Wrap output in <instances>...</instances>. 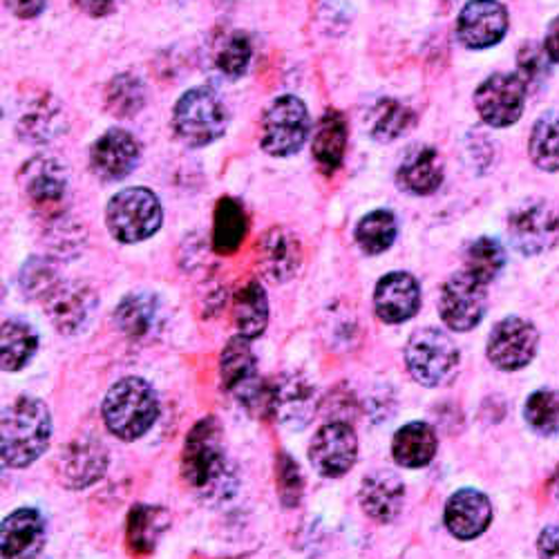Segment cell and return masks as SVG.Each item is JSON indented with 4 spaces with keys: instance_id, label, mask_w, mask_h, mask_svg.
Returning <instances> with one entry per match:
<instances>
[{
    "instance_id": "cell-6",
    "label": "cell",
    "mask_w": 559,
    "mask_h": 559,
    "mask_svg": "<svg viewBox=\"0 0 559 559\" xmlns=\"http://www.w3.org/2000/svg\"><path fill=\"white\" fill-rule=\"evenodd\" d=\"M405 365L414 381L426 388H439L454 379L459 369V349L445 332L424 328L412 334L405 347Z\"/></svg>"
},
{
    "instance_id": "cell-2",
    "label": "cell",
    "mask_w": 559,
    "mask_h": 559,
    "mask_svg": "<svg viewBox=\"0 0 559 559\" xmlns=\"http://www.w3.org/2000/svg\"><path fill=\"white\" fill-rule=\"evenodd\" d=\"M52 416L48 405L32 396H21L5 407L0 421L3 461L10 468H25L48 450Z\"/></svg>"
},
{
    "instance_id": "cell-44",
    "label": "cell",
    "mask_w": 559,
    "mask_h": 559,
    "mask_svg": "<svg viewBox=\"0 0 559 559\" xmlns=\"http://www.w3.org/2000/svg\"><path fill=\"white\" fill-rule=\"evenodd\" d=\"M537 550L542 559H559V524H552L542 531Z\"/></svg>"
},
{
    "instance_id": "cell-9",
    "label": "cell",
    "mask_w": 559,
    "mask_h": 559,
    "mask_svg": "<svg viewBox=\"0 0 559 559\" xmlns=\"http://www.w3.org/2000/svg\"><path fill=\"white\" fill-rule=\"evenodd\" d=\"M512 247L524 255H542L559 242V215L546 202H528L508 219Z\"/></svg>"
},
{
    "instance_id": "cell-41",
    "label": "cell",
    "mask_w": 559,
    "mask_h": 559,
    "mask_svg": "<svg viewBox=\"0 0 559 559\" xmlns=\"http://www.w3.org/2000/svg\"><path fill=\"white\" fill-rule=\"evenodd\" d=\"M518 66H520L518 74L526 83V87H542L550 74V57L535 43H528L520 50Z\"/></svg>"
},
{
    "instance_id": "cell-5",
    "label": "cell",
    "mask_w": 559,
    "mask_h": 559,
    "mask_svg": "<svg viewBox=\"0 0 559 559\" xmlns=\"http://www.w3.org/2000/svg\"><path fill=\"white\" fill-rule=\"evenodd\" d=\"M164 209L151 189L132 186L117 193L106 206V226L110 236L123 245H136L153 238L162 228Z\"/></svg>"
},
{
    "instance_id": "cell-21",
    "label": "cell",
    "mask_w": 559,
    "mask_h": 559,
    "mask_svg": "<svg viewBox=\"0 0 559 559\" xmlns=\"http://www.w3.org/2000/svg\"><path fill=\"white\" fill-rule=\"evenodd\" d=\"M108 468V452L95 439H79L63 448L59 456L61 481L70 488L95 484Z\"/></svg>"
},
{
    "instance_id": "cell-16",
    "label": "cell",
    "mask_w": 559,
    "mask_h": 559,
    "mask_svg": "<svg viewBox=\"0 0 559 559\" xmlns=\"http://www.w3.org/2000/svg\"><path fill=\"white\" fill-rule=\"evenodd\" d=\"M45 300V313L61 334H76L90 322L97 296L83 283H57Z\"/></svg>"
},
{
    "instance_id": "cell-46",
    "label": "cell",
    "mask_w": 559,
    "mask_h": 559,
    "mask_svg": "<svg viewBox=\"0 0 559 559\" xmlns=\"http://www.w3.org/2000/svg\"><path fill=\"white\" fill-rule=\"evenodd\" d=\"M76 8L92 16V19H104V16H110L117 8V0H74Z\"/></svg>"
},
{
    "instance_id": "cell-45",
    "label": "cell",
    "mask_w": 559,
    "mask_h": 559,
    "mask_svg": "<svg viewBox=\"0 0 559 559\" xmlns=\"http://www.w3.org/2000/svg\"><path fill=\"white\" fill-rule=\"evenodd\" d=\"M5 5L19 19H36L48 8V0H5Z\"/></svg>"
},
{
    "instance_id": "cell-38",
    "label": "cell",
    "mask_w": 559,
    "mask_h": 559,
    "mask_svg": "<svg viewBox=\"0 0 559 559\" xmlns=\"http://www.w3.org/2000/svg\"><path fill=\"white\" fill-rule=\"evenodd\" d=\"M414 126V112L396 99H383L374 108V123H371V136L381 144L394 142Z\"/></svg>"
},
{
    "instance_id": "cell-14",
    "label": "cell",
    "mask_w": 559,
    "mask_h": 559,
    "mask_svg": "<svg viewBox=\"0 0 559 559\" xmlns=\"http://www.w3.org/2000/svg\"><path fill=\"white\" fill-rule=\"evenodd\" d=\"M139 157L136 139L123 128H110L92 144L90 168L102 181H121L136 168Z\"/></svg>"
},
{
    "instance_id": "cell-47",
    "label": "cell",
    "mask_w": 559,
    "mask_h": 559,
    "mask_svg": "<svg viewBox=\"0 0 559 559\" xmlns=\"http://www.w3.org/2000/svg\"><path fill=\"white\" fill-rule=\"evenodd\" d=\"M544 50L550 57V61L559 63V16L550 23L548 32H546V40H544Z\"/></svg>"
},
{
    "instance_id": "cell-29",
    "label": "cell",
    "mask_w": 559,
    "mask_h": 559,
    "mask_svg": "<svg viewBox=\"0 0 559 559\" xmlns=\"http://www.w3.org/2000/svg\"><path fill=\"white\" fill-rule=\"evenodd\" d=\"M247 236V213L233 198H222L213 219V249L219 255H230L240 249Z\"/></svg>"
},
{
    "instance_id": "cell-37",
    "label": "cell",
    "mask_w": 559,
    "mask_h": 559,
    "mask_svg": "<svg viewBox=\"0 0 559 559\" xmlns=\"http://www.w3.org/2000/svg\"><path fill=\"white\" fill-rule=\"evenodd\" d=\"M503 264H506V251L492 238H479L468 247V251H465V271H468L473 277H477L484 285L492 283V280L501 273Z\"/></svg>"
},
{
    "instance_id": "cell-43",
    "label": "cell",
    "mask_w": 559,
    "mask_h": 559,
    "mask_svg": "<svg viewBox=\"0 0 559 559\" xmlns=\"http://www.w3.org/2000/svg\"><path fill=\"white\" fill-rule=\"evenodd\" d=\"M277 481H280V497H283V503L294 508L302 495V479L298 473V465L289 454H280Z\"/></svg>"
},
{
    "instance_id": "cell-17",
    "label": "cell",
    "mask_w": 559,
    "mask_h": 559,
    "mask_svg": "<svg viewBox=\"0 0 559 559\" xmlns=\"http://www.w3.org/2000/svg\"><path fill=\"white\" fill-rule=\"evenodd\" d=\"M418 307H421V289H418L414 275L396 271L379 280L374 292V309L383 322H405L416 316Z\"/></svg>"
},
{
    "instance_id": "cell-10",
    "label": "cell",
    "mask_w": 559,
    "mask_h": 559,
    "mask_svg": "<svg viewBox=\"0 0 559 559\" xmlns=\"http://www.w3.org/2000/svg\"><path fill=\"white\" fill-rule=\"evenodd\" d=\"M526 83L520 74H492L475 92L479 117L492 128H508L518 123L524 112Z\"/></svg>"
},
{
    "instance_id": "cell-25",
    "label": "cell",
    "mask_w": 559,
    "mask_h": 559,
    "mask_svg": "<svg viewBox=\"0 0 559 559\" xmlns=\"http://www.w3.org/2000/svg\"><path fill=\"white\" fill-rule=\"evenodd\" d=\"M347 151V121L341 112L328 110L313 132V159L324 175H334Z\"/></svg>"
},
{
    "instance_id": "cell-4",
    "label": "cell",
    "mask_w": 559,
    "mask_h": 559,
    "mask_svg": "<svg viewBox=\"0 0 559 559\" xmlns=\"http://www.w3.org/2000/svg\"><path fill=\"white\" fill-rule=\"evenodd\" d=\"M230 121L224 99L211 87H193L177 99L173 128L179 142L189 148H204L226 132Z\"/></svg>"
},
{
    "instance_id": "cell-42",
    "label": "cell",
    "mask_w": 559,
    "mask_h": 559,
    "mask_svg": "<svg viewBox=\"0 0 559 559\" xmlns=\"http://www.w3.org/2000/svg\"><path fill=\"white\" fill-rule=\"evenodd\" d=\"M21 283L27 296H36V298H45L48 292L59 283L55 269L43 262V260H32L25 264L23 273H21Z\"/></svg>"
},
{
    "instance_id": "cell-39",
    "label": "cell",
    "mask_w": 559,
    "mask_h": 559,
    "mask_svg": "<svg viewBox=\"0 0 559 559\" xmlns=\"http://www.w3.org/2000/svg\"><path fill=\"white\" fill-rule=\"evenodd\" d=\"M524 416L528 426L542 435L550 437L559 432V392L552 390H542L531 394L524 407Z\"/></svg>"
},
{
    "instance_id": "cell-24",
    "label": "cell",
    "mask_w": 559,
    "mask_h": 559,
    "mask_svg": "<svg viewBox=\"0 0 559 559\" xmlns=\"http://www.w3.org/2000/svg\"><path fill=\"white\" fill-rule=\"evenodd\" d=\"M266 409L287 426H305L313 409V390L300 377L280 379L266 388Z\"/></svg>"
},
{
    "instance_id": "cell-7",
    "label": "cell",
    "mask_w": 559,
    "mask_h": 559,
    "mask_svg": "<svg viewBox=\"0 0 559 559\" xmlns=\"http://www.w3.org/2000/svg\"><path fill=\"white\" fill-rule=\"evenodd\" d=\"M311 130L307 106L294 97H277L262 117L260 146L271 157H292L302 151Z\"/></svg>"
},
{
    "instance_id": "cell-18",
    "label": "cell",
    "mask_w": 559,
    "mask_h": 559,
    "mask_svg": "<svg viewBox=\"0 0 559 559\" xmlns=\"http://www.w3.org/2000/svg\"><path fill=\"white\" fill-rule=\"evenodd\" d=\"M443 520L448 531L456 539H463V542L475 539L481 533H486V528L490 526V520H492L490 499L479 490L463 488L448 499Z\"/></svg>"
},
{
    "instance_id": "cell-28",
    "label": "cell",
    "mask_w": 559,
    "mask_h": 559,
    "mask_svg": "<svg viewBox=\"0 0 559 559\" xmlns=\"http://www.w3.org/2000/svg\"><path fill=\"white\" fill-rule=\"evenodd\" d=\"M392 454L403 468H424L437 454V435L428 424H407L392 441Z\"/></svg>"
},
{
    "instance_id": "cell-35",
    "label": "cell",
    "mask_w": 559,
    "mask_h": 559,
    "mask_svg": "<svg viewBox=\"0 0 559 559\" xmlns=\"http://www.w3.org/2000/svg\"><path fill=\"white\" fill-rule=\"evenodd\" d=\"M528 151L537 168L548 173L559 170V112H546L535 121Z\"/></svg>"
},
{
    "instance_id": "cell-34",
    "label": "cell",
    "mask_w": 559,
    "mask_h": 559,
    "mask_svg": "<svg viewBox=\"0 0 559 559\" xmlns=\"http://www.w3.org/2000/svg\"><path fill=\"white\" fill-rule=\"evenodd\" d=\"M148 92L142 79H136L134 74H119L108 83L106 90V108L117 117V119H130L139 110L146 106Z\"/></svg>"
},
{
    "instance_id": "cell-1",
    "label": "cell",
    "mask_w": 559,
    "mask_h": 559,
    "mask_svg": "<svg viewBox=\"0 0 559 559\" xmlns=\"http://www.w3.org/2000/svg\"><path fill=\"white\" fill-rule=\"evenodd\" d=\"M181 471L193 492L206 501H224L236 492V473L222 448V430L213 416L202 418L191 430Z\"/></svg>"
},
{
    "instance_id": "cell-26",
    "label": "cell",
    "mask_w": 559,
    "mask_h": 559,
    "mask_svg": "<svg viewBox=\"0 0 559 559\" xmlns=\"http://www.w3.org/2000/svg\"><path fill=\"white\" fill-rule=\"evenodd\" d=\"M159 320H162L159 300L155 296L142 294V292L126 296L115 311L117 328L134 341L153 336L159 328Z\"/></svg>"
},
{
    "instance_id": "cell-23",
    "label": "cell",
    "mask_w": 559,
    "mask_h": 559,
    "mask_svg": "<svg viewBox=\"0 0 559 559\" xmlns=\"http://www.w3.org/2000/svg\"><path fill=\"white\" fill-rule=\"evenodd\" d=\"M300 258V245L287 228H271L262 236L258 247V264L273 283L289 280L298 271Z\"/></svg>"
},
{
    "instance_id": "cell-3",
    "label": "cell",
    "mask_w": 559,
    "mask_h": 559,
    "mask_svg": "<svg viewBox=\"0 0 559 559\" xmlns=\"http://www.w3.org/2000/svg\"><path fill=\"white\" fill-rule=\"evenodd\" d=\"M106 428L123 439L134 441L144 437L157 421L159 401L155 390L136 377L115 383L102 405Z\"/></svg>"
},
{
    "instance_id": "cell-8",
    "label": "cell",
    "mask_w": 559,
    "mask_h": 559,
    "mask_svg": "<svg viewBox=\"0 0 559 559\" xmlns=\"http://www.w3.org/2000/svg\"><path fill=\"white\" fill-rule=\"evenodd\" d=\"M488 305L486 285L468 271L452 275L441 289L439 311L452 332H471L481 322Z\"/></svg>"
},
{
    "instance_id": "cell-30",
    "label": "cell",
    "mask_w": 559,
    "mask_h": 559,
    "mask_svg": "<svg viewBox=\"0 0 559 559\" xmlns=\"http://www.w3.org/2000/svg\"><path fill=\"white\" fill-rule=\"evenodd\" d=\"M233 320H236L240 336L249 341L262 336L269 322V300L262 285L247 283L236 294V302H233Z\"/></svg>"
},
{
    "instance_id": "cell-11",
    "label": "cell",
    "mask_w": 559,
    "mask_h": 559,
    "mask_svg": "<svg viewBox=\"0 0 559 559\" xmlns=\"http://www.w3.org/2000/svg\"><path fill=\"white\" fill-rule=\"evenodd\" d=\"M222 381L224 388L242 401L247 407H266V385L260 383L258 360L249 345V338L236 336L230 338L222 352Z\"/></svg>"
},
{
    "instance_id": "cell-36",
    "label": "cell",
    "mask_w": 559,
    "mask_h": 559,
    "mask_svg": "<svg viewBox=\"0 0 559 559\" xmlns=\"http://www.w3.org/2000/svg\"><path fill=\"white\" fill-rule=\"evenodd\" d=\"M253 59V43L247 32H228L215 52L217 70L228 79H240L247 74Z\"/></svg>"
},
{
    "instance_id": "cell-27",
    "label": "cell",
    "mask_w": 559,
    "mask_h": 559,
    "mask_svg": "<svg viewBox=\"0 0 559 559\" xmlns=\"http://www.w3.org/2000/svg\"><path fill=\"white\" fill-rule=\"evenodd\" d=\"M396 179L405 193L432 195L443 181V162L435 148H421L401 164Z\"/></svg>"
},
{
    "instance_id": "cell-19",
    "label": "cell",
    "mask_w": 559,
    "mask_h": 559,
    "mask_svg": "<svg viewBox=\"0 0 559 559\" xmlns=\"http://www.w3.org/2000/svg\"><path fill=\"white\" fill-rule=\"evenodd\" d=\"M21 183L25 195L38 209H55L68 191V173L55 157H32L21 168Z\"/></svg>"
},
{
    "instance_id": "cell-12",
    "label": "cell",
    "mask_w": 559,
    "mask_h": 559,
    "mask_svg": "<svg viewBox=\"0 0 559 559\" xmlns=\"http://www.w3.org/2000/svg\"><path fill=\"white\" fill-rule=\"evenodd\" d=\"M537 345L539 334L535 330V324L524 318L512 316L495 324V330L488 338V358L497 369L518 371L535 358Z\"/></svg>"
},
{
    "instance_id": "cell-31",
    "label": "cell",
    "mask_w": 559,
    "mask_h": 559,
    "mask_svg": "<svg viewBox=\"0 0 559 559\" xmlns=\"http://www.w3.org/2000/svg\"><path fill=\"white\" fill-rule=\"evenodd\" d=\"M396 233H399V222H396L394 213L381 209V211L367 213L356 224L354 238L362 253L379 255V253H385L394 245Z\"/></svg>"
},
{
    "instance_id": "cell-33",
    "label": "cell",
    "mask_w": 559,
    "mask_h": 559,
    "mask_svg": "<svg viewBox=\"0 0 559 559\" xmlns=\"http://www.w3.org/2000/svg\"><path fill=\"white\" fill-rule=\"evenodd\" d=\"M38 349V334L25 320H5L3 336H0V352H3V369H23Z\"/></svg>"
},
{
    "instance_id": "cell-40",
    "label": "cell",
    "mask_w": 559,
    "mask_h": 559,
    "mask_svg": "<svg viewBox=\"0 0 559 559\" xmlns=\"http://www.w3.org/2000/svg\"><path fill=\"white\" fill-rule=\"evenodd\" d=\"M59 108L52 106L50 99L36 102L34 108L23 117L21 132L25 139H34V142H48L50 136L57 134L59 123Z\"/></svg>"
},
{
    "instance_id": "cell-13",
    "label": "cell",
    "mask_w": 559,
    "mask_h": 559,
    "mask_svg": "<svg viewBox=\"0 0 559 559\" xmlns=\"http://www.w3.org/2000/svg\"><path fill=\"white\" fill-rule=\"evenodd\" d=\"M358 456V441L347 424H328L318 430L309 445V459L322 477H343Z\"/></svg>"
},
{
    "instance_id": "cell-22",
    "label": "cell",
    "mask_w": 559,
    "mask_h": 559,
    "mask_svg": "<svg viewBox=\"0 0 559 559\" xmlns=\"http://www.w3.org/2000/svg\"><path fill=\"white\" fill-rule=\"evenodd\" d=\"M5 559H34L45 544V522L40 512L21 508L3 522L0 531Z\"/></svg>"
},
{
    "instance_id": "cell-20",
    "label": "cell",
    "mask_w": 559,
    "mask_h": 559,
    "mask_svg": "<svg viewBox=\"0 0 559 559\" xmlns=\"http://www.w3.org/2000/svg\"><path fill=\"white\" fill-rule=\"evenodd\" d=\"M358 499L369 520H374L379 524H390L401 515L405 501V486L396 473L379 471L365 477Z\"/></svg>"
},
{
    "instance_id": "cell-32",
    "label": "cell",
    "mask_w": 559,
    "mask_h": 559,
    "mask_svg": "<svg viewBox=\"0 0 559 559\" xmlns=\"http://www.w3.org/2000/svg\"><path fill=\"white\" fill-rule=\"evenodd\" d=\"M168 528V512L157 506H136L128 520V544L134 552H151Z\"/></svg>"
},
{
    "instance_id": "cell-15",
    "label": "cell",
    "mask_w": 559,
    "mask_h": 559,
    "mask_svg": "<svg viewBox=\"0 0 559 559\" xmlns=\"http://www.w3.org/2000/svg\"><path fill=\"white\" fill-rule=\"evenodd\" d=\"M508 32V12L497 0H471L459 14V40L471 50H486L497 45Z\"/></svg>"
}]
</instances>
